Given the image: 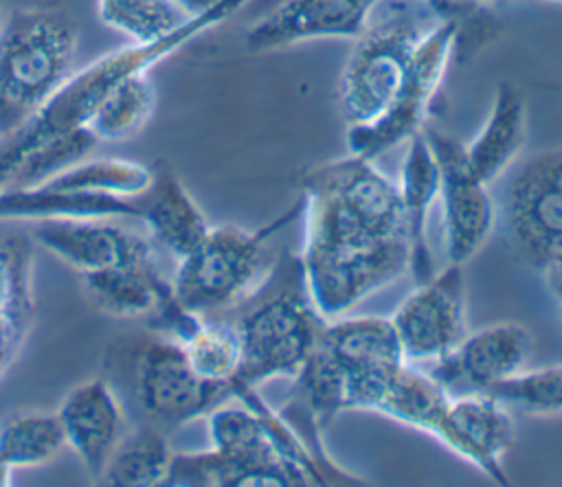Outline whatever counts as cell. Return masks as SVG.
Masks as SVG:
<instances>
[{"mask_svg":"<svg viewBox=\"0 0 562 487\" xmlns=\"http://www.w3.org/2000/svg\"><path fill=\"white\" fill-rule=\"evenodd\" d=\"M99 20L132 44H151L176 33L193 13L178 0H97Z\"/></svg>","mask_w":562,"mask_h":487,"instance_id":"obj_28","label":"cell"},{"mask_svg":"<svg viewBox=\"0 0 562 487\" xmlns=\"http://www.w3.org/2000/svg\"><path fill=\"white\" fill-rule=\"evenodd\" d=\"M531 353V336L520 322H494L463 340L441 360L432 362L430 375L446 388L465 386L487 390L490 386L520 373Z\"/></svg>","mask_w":562,"mask_h":487,"instance_id":"obj_14","label":"cell"},{"mask_svg":"<svg viewBox=\"0 0 562 487\" xmlns=\"http://www.w3.org/2000/svg\"><path fill=\"white\" fill-rule=\"evenodd\" d=\"M33 237L79 274L156 263L154 241L108 219H42Z\"/></svg>","mask_w":562,"mask_h":487,"instance_id":"obj_12","label":"cell"},{"mask_svg":"<svg viewBox=\"0 0 562 487\" xmlns=\"http://www.w3.org/2000/svg\"><path fill=\"white\" fill-rule=\"evenodd\" d=\"M13 485V467L0 458V487H11Z\"/></svg>","mask_w":562,"mask_h":487,"instance_id":"obj_34","label":"cell"},{"mask_svg":"<svg viewBox=\"0 0 562 487\" xmlns=\"http://www.w3.org/2000/svg\"><path fill=\"white\" fill-rule=\"evenodd\" d=\"M325 322L307 292L299 252L283 250L235 320L241 362L231 390L259 388L279 377L292 380L316 349Z\"/></svg>","mask_w":562,"mask_h":487,"instance_id":"obj_3","label":"cell"},{"mask_svg":"<svg viewBox=\"0 0 562 487\" xmlns=\"http://www.w3.org/2000/svg\"><path fill=\"white\" fill-rule=\"evenodd\" d=\"M558 2H562V0H558Z\"/></svg>","mask_w":562,"mask_h":487,"instance_id":"obj_37","label":"cell"},{"mask_svg":"<svg viewBox=\"0 0 562 487\" xmlns=\"http://www.w3.org/2000/svg\"><path fill=\"white\" fill-rule=\"evenodd\" d=\"M439 441L496 485L509 483L503 456L514 441V421L507 406L490 393L468 390L450 397Z\"/></svg>","mask_w":562,"mask_h":487,"instance_id":"obj_15","label":"cell"},{"mask_svg":"<svg viewBox=\"0 0 562 487\" xmlns=\"http://www.w3.org/2000/svg\"><path fill=\"white\" fill-rule=\"evenodd\" d=\"M450 404L448 388L430 373L404 362L384 386L373 412L441 439Z\"/></svg>","mask_w":562,"mask_h":487,"instance_id":"obj_22","label":"cell"},{"mask_svg":"<svg viewBox=\"0 0 562 487\" xmlns=\"http://www.w3.org/2000/svg\"><path fill=\"white\" fill-rule=\"evenodd\" d=\"M461 22L454 15L441 18V22L426 35L408 66L397 92L389 101L382 114L362 125H349L347 147L349 154L378 160L400 143H408L424 129L430 112L432 97L437 94L448 61L459 39Z\"/></svg>","mask_w":562,"mask_h":487,"instance_id":"obj_8","label":"cell"},{"mask_svg":"<svg viewBox=\"0 0 562 487\" xmlns=\"http://www.w3.org/2000/svg\"><path fill=\"white\" fill-rule=\"evenodd\" d=\"M560 314H562V307H560Z\"/></svg>","mask_w":562,"mask_h":487,"instance_id":"obj_36","label":"cell"},{"mask_svg":"<svg viewBox=\"0 0 562 487\" xmlns=\"http://www.w3.org/2000/svg\"><path fill=\"white\" fill-rule=\"evenodd\" d=\"M380 0H283L246 33V48L268 53L310 39L358 37Z\"/></svg>","mask_w":562,"mask_h":487,"instance_id":"obj_13","label":"cell"},{"mask_svg":"<svg viewBox=\"0 0 562 487\" xmlns=\"http://www.w3.org/2000/svg\"><path fill=\"white\" fill-rule=\"evenodd\" d=\"M140 222L149 230L154 246L165 248L176 259L198 248L211 230V224L184 184L162 162L154 165V180L143 193Z\"/></svg>","mask_w":562,"mask_h":487,"instance_id":"obj_19","label":"cell"},{"mask_svg":"<svg viewBox=\"0 0 562 487\" xmlns=\"http://www.w3.org/2000/svg\"><path fill=\"white\" fill-rule=\"evenodd\" d=\"M151 180H154V167L123 160V158H99V160H79L40 184L64 189V191L114 193V195L136 197L149 189Z\"/></svg>","mask_w":562,"mask_h":487,"instance_id":"obj_29","label":"cell"},{"mask_svg":"<svg viewBox=\"0 0 562 487\" xmlns=\"http://www.w3.org/2000/svg\"><path fill=\"white\" fill-rule=\"evenodd\" d=\"M127 386L147 423L162 430L206 417L233 399L231 386L200 377L182 347L169 336L138 340L127 358Z\"/></svg>","mask_w":562,"mask_h":487,"instance_id":"obj_7","label":"cell"},{"mask_svg":"<svg viewBox=\"0 0 562 487\" xmlns=\"http://www.w3.org/2000/svg\"><path fill=\"white\" fill-rule=\"evenodd\" d=\"M189 13H202L209 7H213L217 0H178Z\"/></svg>","mask_w":562,"mask_h":487,"instance_id":"obj_33","label":"cell"},{"mask_svg":"<svg viewBox=\"0 0 562 487\" xmlns=\"http://www.w3.org/2000/svg\"><path fill=\"white\" fill-rule=\"evenodd\" d=\"M527 136V107L522 92L503 81L494 90L490 114L481 132L463 147L465 160L479 180L492 184L514 162Z\"/></svg>","mask_w":562,"mask_h":487,"instance_id":"obj_20","label":"cell"},{"mask_svg":"<svg viewBox=\"0 0 562 487\" xmlns=\"http://www.w3.org/2000/svg\"><path fill=\"white\" fill-rule=\"evenodd\" d=\"M397 189L411 250L408 272L415 283H422L435 274V261L428 244V213L439 200V165L424 129L406 143Z\"/></svg>","mask_w":562,"mask_h":487,"instance_id":"obj_17","label":"cell"},{"mask_svg":"<svg viewBox=\"0 0 562 487\" xmlns=\"http://www.w3.org/2000/svg\"><path fill=\"white\" fill-rule=\"evenodd\" d=\"M406 362H437L465 336V274L448 263L402 301L389 316Z\"/></svg>","mask_w":562,"mask_h":487,"instance_id":"obj_9","label":"cell"},{"mask_svg":"<svg viewBox=\"0 0 562 487\" xmlns=\"http://www.w3.org/2000/svg\"><path fill=\"white\" fill-rule=\"evenodd\" d=\"M437 0H380L342 68L340 105L347 125L384 112L417 48L446 18Z\"/></svg>","mask_w":562,"mask_h":487,"instance_id":"obj_4","label":"cell"},{"mask_svg":"<svg viewBox=\"0 0 562 487\" xmlns=\"http://www.w3.org/2000/svg\"><path fill=\"white\" fill-rule=\"evenodd\" d=\"M507 408H518L529 415L562 412V366H544L520 371L487 390Z\"/></svg>","mask_w":562,"mask_h":487,"instance_id":"obj_31","label":"cell"},{"mask_svg":"<svg viewBox=\"0 0 562 487\" xmlns=\"http://www.w3.org/2000/svg\"><path fill=\"white\" fill-rule=\"evenodd\" d=\"M171 456L165 430L145 421L121 437L101 478L112 487H156L162 485Z\"/></svg>","mask_w":562,"mask_h":487,"instance_id":"obj_25","label":"cell"},{"mask_svg":"<svg viewBox=\"0 0 562 487\" xmlns=\"http://www.w3.org/2000/svg\"><path fill=\"white\" fill-rule=\"evenodd\" d=\"M303 215V197L279 217L255 230L224 224L211 226L189 254L178 259L173 292L178 301L202 316L226 309L248 296L263 263L266 244Z\"/></svg>","mask_w":562,"mask_h":487,"instance_id":"obj_6","label":"cell"},{"mask_svg":"<svg viewBox=\"0 0 562 487\" xmlns=\"http://www.w3.org/2000/svg\"><path fill=\"white\" fill-rule=\"evenodd\" d=\"M248 0H217L202 13H193L176 33L151 44L116 48L79 72L70 75L59 90L18 129L0 136V191L7 189L24 160L44 143L86 127L108 92L138 70H149L206 31L226 22Z\"/></svg>","mask_w":562,"mask_h":487,"instance_id":"obj_2","label":"cell"},{"mask_svg":"<svg viewBox=\"0 0 562 487\" xmlns=\"http://www.w3.org/2000/svg\"><path fill=\"white\" fill-rule=\"evenodd\" d=\"M2 2H4V0H0V9H2Z\"/></svg>","mask_w":562,"mask_h":487,"instance_id":"obj_35","label":"cell"},{"mask_svg":"<svg viewBox=\"0 0 562 487\" xmlns=\"http://www.w3.org/2000/svg\"><path fill=\"white\" fill-rule=\"evenodd\" d=\"M176 342L200 377L228 386L237 377L241 342L235 322L200 314Z\"/></svg>","mask_w":562,"mask_h":487,"instance_id":"obj_27","label":"cell"},{"mask_svg":"<svg viewBox=\"0 0 562 487\" xmlns=\"http://www.w3.org/2000/svg\"><path fill=\"white\" fill-rule=\"evenodd\" d=\"M99 145L97 136L88 127H79L75 132H68L64 136H57L42 147H37L24 165L18 169L9 186H26V184H40L55 173L68 169L70 165L83 160L94 147Z\"/></svg>","mask_w":562,"mask_h":487,"instance_id":"obj_32","label":"cell"},{"mask_svg":"<svg viewBox=\"0 0 562 487\" xmlns=\"http://www.w3.org/2000/svg\"><path fill=\"white\" fill-rule=\"evenodd\" d=\"M321 340L345 371L389 369L406 362L391 320L382 316L327 320Z\"/></svg>","mask_w":562,"mask_h":487,"instance_id":"obj_23","label":"cell"},{"mask_svg":"<svg viewBox=\"0 0 562 487\" xmlns=\"http://www.w3.org/2000/svg\"><path fill=\"white\" fill-rule=\"evenodd\" d=\"M81 285L92 305L114 318H151L173 294V283L160 274L156 263L81 272Z\"/></svg>","mask_w":562,"mask_h":487,"instance_id":"obj_21","label":"cell"},{"mask_svg":"<svg viewBox=\"0 0 562 487\" xmlns=\"http://www.w3.org/2000/svg\"><path fill=\"white\" fill-rule=\"evenodd\" d=\"M31 246L24 239L0 244V375L13 362L31 322Z\"/></svg>","mask_w":562,"mask_h":487,"instance_id":"obj_24","label":"cell"},{"mask_svg":"<svg viewBox=\"0 0 562 487\" xmlns=\"http://www.w3.org/2000/svg\"><path fill=\"white\" fill-rule=\"evenodd\" d=\"M66 445L57 412H20L0 428V458L13 469L48 463Z\"/></svg>","mask_w":562,"mask_h":487,"instance_id":"obj_30","label":"cell"},{"mask_svg":"<svg viewBox=\"0 0 562 487\" xmlns=\"http://www.w3.org/2000/svg\"><path fill=\"white\" fill-rule=\"evenodd\" d=\"M305 237L299 252L318 314L345 316L411 265L397 182L349 154L301 178Z\"/></svg>","mask_w":562,"mask_h":487,"instance_id":"obj_1","label":"cell"},{"mask_svg":"<svg viewBox=\"0 0 562 487\" xmlns=\"http://www.w3.org/2000/svg\"><path fill=\"white\" fill-rule=\"evenodd\" d=\"M143 217V195L64 191L46 184L7 186L0 191V219H112Z\"/></svg>","mask_w":562,"mask_h":487,"instance_id":"obj_18","label":"cell"},{"mask_svg":"<svg viewBox=\"0 0 562 487\" xmlns=\"http://www.w3.org/2000/svg\"><path fill=\"white\" fill-rule=\"evenodd\" d=\"M55 412L66 445L90 476L101 478L112 450L123 437V408L112 384L105 377H92L75 386Z\"/></svg>","mask_w":562,"mask_h":487,"instance_id":"obj_16","label":"cell"},{"mask_svg":"<svg viewBox=\"0 0 562 487\" xmlns=\"http://www.w3.org/2000/svg\"><path fill=\"white\" fill-rule=\"evenodd\" d=\"M505 219L516 248L536 270L562 252V147L518 169L507 186Z\"/></svg>","mask_w":562,"mask_h":487,"instance_id":"obj_10","label":"cell"},{"mask_svg":"<svg viewBox=\"0 0 562 487\" xmlns=\"http://www.w3.org/2000/svg\"><path fill=\"white\" fill-rule=\"evenodd\" d=\"M156 110V90L147 70L119 81L88 121L99 143H121L140 134Z\"/></svg>","mask_w":562,"mask_h":487,"instance_id":"obj_26","label":"cell"},{"mask_svg":"<svg viewBox=\"0 0 562 487\" xmlns=\"http://www.w3.org/2000/svg\"><path fill=\"white\" fill-rule=\"evenodd\" d=\"M439 165V200L443 208L446 254L465 265L487 241L496 224L490 184L476 178L465 160L463 145L437 129L424 132Z\"/></svg>","mask_w":562,"mask_h":487,"instance_id":"obj_11","label":"cell"},{"mask_svg":"<svg viewBox=\"0 0 562 487\" xmlns=\"http://www.w3.org/2000/svg\"><path fill=\"white\" fill-rule=\"evenodd\" d=\"M72 18L59 7L15 9L0 24V136L24 125L70 77Z\"/></svg>","mask_w":562,"mask_h":487,"instance_id":"obj_5","label":"cell"}]
</instances>
